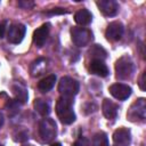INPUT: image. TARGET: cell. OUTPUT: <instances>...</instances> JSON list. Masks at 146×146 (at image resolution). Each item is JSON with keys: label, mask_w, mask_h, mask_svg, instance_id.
<instances>
[{"label": "cell", "mask_w": 146, "mask_h": 146, "mask_svg": "<svg viewBox=\"0 0 146 146\" xmlns=\"http://www.w3.org/2000/svg\"><path fill=\"white\" fill-rule=\"evenodd\" d=\"M73 100L70 97L60 96L56 103V113L64 124H71L75 121V114L72 108Z\"/></svg>", "instance_id": "1"}, {"label": "cell", "mask_w": 146, "mask_h": 146, "mask_svg": "<svg viewBox=\"0 0 146 146\" xmlns=\"http://www.w3.org/2000/svg\"><path fill=\"white\" fill-rule=\"evenodd\" d=\"M135 71L133 62L128 56L120 57L115 63V75L120 80H127L131 78L132 73Z\"/></svg>", "instance_id": "2"}, {"label": "cell", "mask_w": 146, "mask_h": 146, "mask_svg": "<svg viewBox=\"0 0 146 146\" xmlns=\"http://www.w3.org/2000/svg\"><path fill=\"white\" fill-rule=\"evenodd\" d=\"M57 133V127L52 119H43L39 124V135L44 143L54 140Z\"/></svg>", "instance_id": "3"}, {"label": "cell", "mask_w": 146, "mask_h": 146, "mask_svg": "<svg viewBox=\"0 0 146 146\" xmlns=\"http://www.w3.org/2000/svg\"><path fill=\"white\" fill-rule=\"evenodd\" d=\"M79 82L70 76H63L58 83V91L64 97L72 98L79 92Z\"/></svg>", "instance_id": "4"}, {"label": "cell", "mask_w": 146, "mask_h": 146, "mask_svg": "<svg viewBox=\"0 0 146 146\" xmlns=\"http://www.w3.org/2000/svg\"><path fill=\"white\" fill-rule=\"evenodd\" d=\"M146 116V102L145 98L137 99L129 108L127 113L128 120L136 122V121H144Z\"/></svg>", "instance_id": "5"}, {"label": "cell", "mask_w": 146, "mask_h": 146, "mask_svg": "<svg viewBox=\"0 0 146 146\" xmlns=\"http://www.w3.org/2000/svg\"><path fill=\"white\" fill-rule=\"evenodd\" d=\"M71 36H72V41L75 46L84 47L91 41L92 33L86 27H76L75 26V27L71 29Z\"/></svg>", "instance_id": "6"}, {"label": "cell", "mask_w": 146, "mask_h": 146, "mask_svg": "<svg viewBox=\"0 0 146 146\" xmlns=\"http://www.w3.org/2000/svg\"><path fill=\"white\" fill-rule=\"evenodd\" d=\"M26 32V27L23 24H11L7 31V39L10 43H19Z\"/></svg>", "instance_id": "7"}, {"label": "cell", "mask_w": 146, "mask_h": 146, "mask_svg": "<svg viewBox=\"0 0 146 146\" xmlns=\"http://www.w3.org/2000/svg\"><path fill=\"white\" fill-rule=\"evenodd\" d=\"M123 31H124L123 24L119 21H115V22H112L108 24V26L105 31V36L110 41H117L121 39Z\"/></svg>", "instance_id": "8"}, {"label": "cell", "mask_w": 146, "mask_h": 146, "mask_svg": "<svg viewBox=\"0 0 146 146\" xmlns=\"http://www.w3.org/2000/svg\"><path fill=\"white\" fill-rule=\"evenodd\" d=\"M108 90H110L111 95L119 100H125L127 98L130 97V95L132 92L131 88L124 83H114L110 87Z\"/></svg>", "instance_id": "9"}, {"label": "cell", "mask_w": 146, "mask_h": 146, "mask_svg": "<svg viewBox=\"0 0 146 146\" xmlns=\"http://www.w3.org/2000/svg\"><path fill=\"white\" fill-rule=\"evenodd\" d=\"M113 143L115 146H129L131 143V133L127 128H119L113 133Z\"/></svg>", "instance_id": "10"}, {"label": "cell", "mask_w": 146, "mask_h": 146, "mask_svg": "<svg viewBox=\"0 0 146 146\" xmlns=\"http://www.w3.org/2000/svg\"><path fill=\"white\" fill-rule=\"evenodd\" d=\"M96 5L105 16H115L119 11V5L114 0H100Z\"/></svg>", "instance_id": "11"}, {"label": "cell", "mask_w": 146, "mask_h": 146, "mask_svg": "<svg viewBox=\"0 0 146 146\" xmlns=\"http://www.w3.org/2000/svg\"><path fill=\"white\" fill-rule=\"evenodd\" d=\"M48 34H49V24L41 25L39 29H36L33 32V42H34V44L36 47L41 48L46 43Z\"/></svg>", "instance_id": "12"}, {"label": "cell", "mask_w": 146, "mask_h": 146, "mask_svg": "<svg viewBox=\"0 0 146 146\" xmlns=\"http://www.w3.org/2000/svg\"><path fill=\"white\" fill-rule=\"evenodd\" d=\"M89 71H90V73H92L95 75H98V76H102V78L107 76L108 73H110L106 64L103 60H99V59H92L90 62Z\"/></svg>", "instance_id": "13"}, {"label": "cell", "mask_w": 146, "mask_h": 146, "mask_svg": "<svg viewBox=\"0 0 146 146\" xmlns=\"http://www.w3.org/2000/svg\"><path fill=\"white\" fill-rule=\"evenodd\" d=\"M102 110H103V114L106 119L112 120L115 119L117 115V105L115 103H113L111 99H104L103 104H102Z\"/></svg>", "instance_id": "14"}, {"label": "cell", "mask_w": 146, "mask_h": 146, "mask_svg": "<svg viewBox=\"0 0 146 146\" xmlns=\"http://www.w3.org/2000/svg\"><path fill=\"white\" fill-rule=\"evenodd\" d=\"M74 21H75L76 24L84 26V25H88V24L91 23V21H92V15H91V13H90L88 9H80L79 11L75 13V15H74Z\"/></svg>", "instance_id": "15"}, {"label": "cell", "mask_w": 146, "mask_h": 146, "mask_svg": "<svg viewBox=\"0 0 146 146\" xmlns=\"http://www.w3.org/2000/svg\"><path fill=\"white\" fill-rule=\"evenodd\" d=\"M55 82H56V75L55 74H49L38 83V88L41 92H48L54 88Z\"/></svg>", "instance_id": "16"}, {"label": "cell", "mask_w": 146, "mask_h": 146, "mask_svg": "<svg viewBox=\"0 0 146 146\" xmlns=\"http://www.w3.org/2000/svg\"><path fill=\"white\" fill-rule=\"evenodd\" d=\"M11 91H13V94L15 95V97H16V99H17L18 102L25 103V102L27 100V97H29L27 90H26V88H25L24 86H22L21 83H14V84L11 86Z\"/></svg>", "instance_id": "17"}, {"label": "cell", "mask_w": 146, "mask_h": 146, "mask_svg": "<svg viewBox=\"0 0 146 146\" xmlns=\"http://www.w3.org/2000/svg\"><path fill=\"white\" fill-rule=\"evenodd\" d=\"M33 105H34L35 111L39 114H41L42 116H46V115H48L50 113V104L44 99H40V98L35 99Z\"/></svg>", "instance_id": "18"}, {"label": "cell", "mask_w": 146, "mask_h": 146, "mask_svg": "<svg viewBox=\"0 0 146 146\" xmlns=\"http://www.w3.org/2000/svg\"><path fill=\"white\" fill-rule=\"evenodd\" d=\"M89 55H90V57H92L94 59L103 60L104 58H106L107 52H106V50H105L103 47H100L99 44H94V46L90 48V50H89Z\"/></svg>", "instance_id": "19"}, {"label": "cell", "mask_w": 146, "mask_h": 146, "mask_svg": "<svg viewBox=\"0 0 146 146\" xmlns=\"http://www.w3.org/2000/svg\"><path fill=\"white\" fill-rule=\"evenodd\" d=\"M46 63L47 60L43 59V58H39L36 59L35 62H33L32 64V67H31V73L33 76H38L40 74H42L43 70L46 68Z\"/></svg>", "instance_id": "20"}, {"label": "cell", "mask_w": 146, "mask_h": 146, "mask_svg": "<svg viewBox=\"0 0 146 146\" xmlns=\"http://www.w3.org/2000/svg\"><path fill=\"white\" fill-rule=\"evenodd\" d=\"M92 146H110L108 145V138L106 133L98 132L92 138Z\"/></svg>", "instance_id": "21"}, {"label": "cell", "mask_w": 146, "mask_h": 146, "mask_svg": "<svg viewBox=\"0 0 146 146\" xmlns=\"http://www.w3.org/2000/svg\"><path fill=\"white\" fill-rule=\"evenodd\" d=\"M7 107H8V112L10 114L17 113L19 110V103H18V100H10L9 99L7 103Z\"/></svg>", "instance_id": "22"}, {"label": "cell", "mask_w": 146, "mask_h": 146, "mask_svg": "<svg viewBox=\"0 0 146 146\" xmlns=\"http://www.w3.org/2000/svg\"><path fill=\"white\" fill-rule=\"evenodd\" d=\"M73 146H89V141L84 137H81L78 140H75V143L73 144Z\"/></svg>", "instance_id": "23"}, {"label": "cell", "mask_w": 146, "mask_h": 146, "mask_svg": "<svg viewBox=\"0 0 146 146\" xmlns=\"http://www.w3.org/2000/svg\"><path fill=\"white\" fill-rule=\"evenodd\" d=\"M66 13V10H64L63 8H54L51 11H49V13H47V14H52V15H55V14H65Z\"/></svg>", "instance_id": "24"}, {"label": "cell", "mask_w": 146, "mask_h": 146, "mask_svg": "<svg viewBox=\"0 0 146 146\" xmlns=\"http://www.w3.org/2000/svg\"><path fill=\"white\" fill-rule=\"evenodd\" d=\"M139 87L141 90H145V72L141 74L140 80H139Z\"/></svg>", "instance_id": "25"}, {"label": "cell", "mask_w": 146, "mask_h": 146, "mask_svg": "<svg viewBox=\"0 0 146 146\" xmlns=\"http://www.w3.org/2000/svg\"><path fill=\"white\" fill-rule=\"evenodd\" d=\"M5 33H6V23L2 22V23H0V39L3 38Z\"/></svg>", "instance_id": "26"}, {"label": "cell", "mask_w": 146, "mask_h": 146, "mask_svg": "<svg viewBox=\"0 0 146 146\" xmlns=\"http://www.w3.org/2000/svg\"><path fill=\"white\" fill-rule=\"evenodd\" d=\"M3 121H5V119H3V115L0 113V128L2 127V124H3Z\"/></svg>", "instance_id": "27"}, {"label": "cell", "mask_w": 146, "mask_h": 146, "mask_svg": "<svg viewBox=\"0 0 146 146\" xmlns=\"http://www.w3.org/2000/svg\"><path fill=\"white\" fill-rule=\"evenodd\" d=\"M50 146H62V144H59V143H55V144H52V145H50Z\"/></svg>", "instance_id": "28"}]
</instances>
